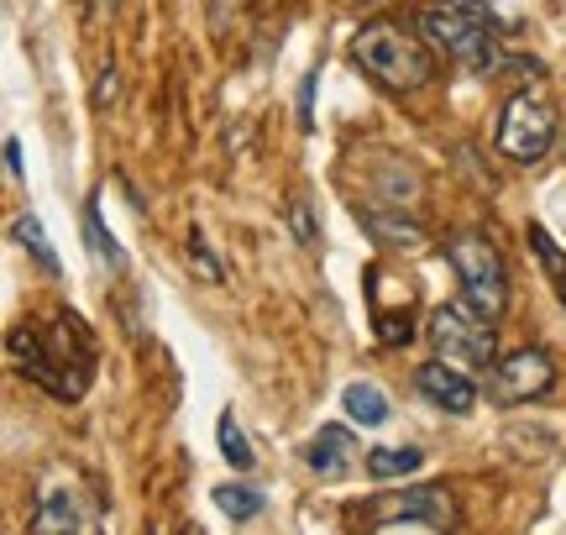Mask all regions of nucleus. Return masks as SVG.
I'll return each instance as SVG.
<instances>
[{
	"label": "nucleus",
	"instance_id": "nucleus-1",
	"mask_svg": "<svg viewBox=\"0 0 566 535\" xmlns=\"http://www.w3.org/2000/svg\"><path fill=\"white\" fill-rule=\"evenodd\" d=\"M6 352L32 384H42L59 399H80L95 368V347L74 315H59L53 326H17L6 336Z\"/></svg>",
	"mask_w": 566,
	"mask_h": 535
},
{
	"label": "nucleus",
	"instance_id": "nucleus-2",
	"mask_svg": "<svg viewBox=\"0 0 566 535\" xmlns=\"http://www.w3.org/2000/svg\"><path fill=\"white\" fill-rule=\"evenodd\" d=\"M352 63L373 74L384 90H424L436 74V59L420 38H409L405 27L394 21H367L363 32L352 38Z\"/></svg>",
	"mask_w": 566,
	"mask_h": 535
},
{
	"label": "nucleus",
	"instance_id": "nucleus-3",
	"mask_svg": "<svg viewBox=\"0 0 566 535\" xmlns=\"http://www.w3.org/2000/svg\"><path fill=\"white\" fill-rule=\"evenodd\" d=\"M420 32L436 48H446L451 59L472 69V74H504V48H499V32H493V21L483 17H467V11H451V6H424L420 11Z\"/></svg>",
	"mask_w": 566,
	"mask_h": 535
},
{
	"label": "nucleus",
	"instance_id": "nucleus-4",
	"mask_svg": "<svg viewBox=\"0 0 566 535\" xmlns=\"http://www.w3.org/2000/svg\"><path fill=\"white\" fill-rule=\"evenodd\" d=\"M446 263L457 268L467 305L478 310V315H488V321L504 315L509 310V268L493 242H483V237H451V242H446Z\"/></svg>",
	"mask_w": 566,
	"mask_h": 535
},
{
	"label": "nucleus",
	"instance_id": "nucleus-5",
	"mask_svg": "<svg viewBox=\"0 0 566 535\" xmlns=\"http://www.w3.org/2000/svg\"><path fill=\"white\" fill-rule=\"evenodd\" d=\"M424 336L436 342L446 363H462V368H493L499 357V336H493V321L478 315L472 305H441L430 315Z\"/></svg>",
	"mask_w": 566,
	"mask_h": 535
},
{
	"label": "nucleus",
	"instance_id": "nucleus-6",
	"mask_svg": "<svg viewBox=\"0 0 566 535\" xmlns=\"http://www.w3.org/2000/svg\"><path fill=\"white\" fill-rule=\"evenodd\" d=\"M551 143H556V116H551V105L541 95H514L504 105V122H499V153L514 158V164H535V158H546Z\"/></svg>",
	"mask_w": 566,
	"mask_h": 535
},
{
	"label": "nucleus",
	"instance_id": "nucleus-7",
	"mask_svg": "<svg viewBox=\"0 0 566 535\" xmlns=\"http://www.w3.org/2000/svg\"><path fill=\"white\" fill-rule=\"evenodd\" d=\"M363 520H367V531L394 525V520H424V525H441V531H451V525H457V504H451V494H446V489L424 483V489H405V494H378L363 510Z\"/></svg>",
	"mask_w": 566,
	"mask_h": 535
},
{
	"label": "nucleus",
	"instance_id": "nucleus-8",
	"mask_svg": "<svg viewBox=\"0 0 566 535\" xmlns=\"http://www.w3.org/2000/svg\"><path fill=\"white\" fill-rule=\"evenodd\" d=\"M32 535H101V515L74 489H42L32 510Z\"/></svg>",
	"mask_w": 566,
	"mask_h": 535
},
{
	"label": "nucleus",
	"instance_id": "nucleus-9",
	"mask_svg": "<svg viewBox=\"0 0 566 535\" xmlns=\"http://www.w3.org/2000/svg\"><path fill=\"white\" fill-rule=\"evenodd\" d=\"M493 384H499V394H504L509 405H525V399L551 394L556 368H551V357L541 347H525V352H514V357H504V363L493 368Z\"/></svg>",
	"mask_w": 566,
	"mask_h": 535
},
{
	"label": "nucleus",
	"instance_id": "nucleus-10",
	"mask_svg": "<svg viewBox=\"0 0 566 535\" xmlns=\"http://www.w3.org/2000/svg\"><path fill=\"white\" fill-rule=\"evenodd\" d=\"M415 384H420V394L436 410H451V415L478 410V384H472L462 368H451V363H424V368L415 373Z\"/></svg>",
	"mask_w": 566,
	"mask_h": 535
},
{
	"label": "nucleus",
	"instance_id": "nucleus-11",
	"mask_svg": "<svg viewBox=\"0 0 566 535\" xmlns=\"http://www.w3.org/2000/svg\"><path fill=\"white\" fill-rule=\"evenodd\" d=\"M352 457H357V441H352V431H346V426H321V436L310 441L304 462H310V473H321L325 483H336V478L352 468Z\"/></svg>",
	"mask_w": 566,
	"mask_h": 535
},
{
	"label": "nucleus",
	"instance_id": "nucleus-12",
	"mask_svg": "<svg viewBox=\"0 0 566 535\" xmlns=\"http://www.w3.org/2000/svg\"><path fill=\"white\" fill-rule=\"evenodd\" d=\"M357 221H363L384 248H405V252H415L424 242V227L420 221H405V216H388V210H357Z\"/></svg>",
	"mask_w": 566,
	"mask_h": 535
},
{
	"label": "nucleus",
	"instance_id": "nucleus-13",
	"mask_svg": "<svg viewBox=\"0 0 566 535\" xmlns=\"http://www.w3.org/2000/svg\"><path fill=\"white\" fill-rule=\"evenodd\" d=\"M342 410L357 420V426H367V431H378L388 420V394L378 389V384H346L342 389Z\"/></svg>",
	"mask_w": 566,
	"mask_h": 535
},
{
	"label": "nucleus",
	"instance_id": "nucleus-14",
	"mask_svg": "<svg viewBox=\"0 0 566 535\" xmlns=\"http://www.w3.org/2000/svg\"><path fill=\"white\" fill-rule=\"evenodd\" d=\"M420 468H424L420 447H378V452H367V478L373 483H394V478H409Z\"/></svg>",
	"mask_w": 566,
	"mask_h": 535
},
{
	"label": "nucleus",
	"instance_id": "nucleus-15",
	"mask_svg": "<svg viewBox=\"0 0 566 535\" xmlns=\"http://www.w3.org/2000/svg\"><path fill=\"white\" fill-rule=\"evenodd\" d=\"M216 504H221L231 520H258L263 515V494H258L252 483H221V489H216Z\"/></svg>",
	"mask_w": 566,
	"mask_h": 535
},
{
	"label": "nucleus",
	"instance_id": "nucleus-16",
	"mask_svg": "<svg viewBox=\"0 0 566 535\" xmlns=\"http://www.w3.org/2000/svg\"><path fill=\"white\" fill-rule=\"evenodd\" d=\"M216 436H221V457L237 468V473H247L252 462H258V452H252V441L242 436V426H237V415H221V426H216Z\"/></svg>",
	"mask_w": 566,
	"mask_h": 535
},
{
	"label": "nucleus",
	"instance_id": "nucleus-17",
	"mask_svg": "<svg viewBox=\"0 0 566 535\" xmlns=\"http://www.w3.org/2000/svg\"><path fill=\"white\" fill-rule=\"evenodd\" d=\"M11 231H17V242H21V248H27L32 258H38L42 273H59V252L48 248V237H42L38 216H17V227H11Z\"/></svg>",
	"mask_w": 566,
	"mask_h": 535
},
{
	"label": "nucleus",
	"instance_id": "nucleus-18",
	"mask_svg": "<svg viewBox=\"0 0 566 535\" xmlns=\"http://www.w3.org/2000/svg\"><path fill=\"white\" fill-rule=\"evenodd\" d=\"M84 237H90V248H95V258H101V263H111V268H126V252L116 248V237L105 231V221H101V206H90V210H84Z\"/></svg>",
	"mask_w": 566,
	"mask_h": 535
},
{
	"label": "nucleus",
	"instance_id": "nucleus-19",
	"mask_svg": "<svg viewBox=\"0 0 566 535\" xmlns=\"http://www.w3.org/2000/svg\"><path fill=\"white\" fill-rule=\"evenodd\" d=\"M530 248L541 252V263H546L551 273H562V284H566V258L556 252V242H551V231H546V227H530Z\"/></svg>",
	"mask_w": 566,
	"mask_h": 535
},
{
	"label": "nucleus",
	"instance_id": "nucleus-20",
	"mask_svg": "<svg viewBox=\"0 0 566 535\" xmlns=\"http://www.w3.org/2000/svg\"><path fill=\"white\" fill-rule=\"evenodd\" d=\"M189 263L200 268V279H205V284H221V263L210 258V248H205V237H200V231L189 237Z\"/></svg>",
	"mask_w": 566,
	"mask_h": 535
},
{
	"label": "nucleus",
	"instance_id": "nucleus-21",
	"mask_svg": "<svg viewBox=\"0 0 566 535\" xmlns=\"http://www.w3.org/2000/svg\"><path fill=\"white\" fill-rule=\"evenodd\" d=\"M367 535H441V525H424V520H394V525H378Z\"/></svg>",
	"mask_w": 566,
	"mask_h": 535
},
{
	"label": "nucleus",
	"instance_id": "nucleus-22",
	"mask_svg": "<svg viewBox=\"0 0 566 535\" xmlns=\"http://www.w3.org/2000/svg\"><path fill=\"white\" fill-rule=\"evenodd\" d=\"M289 221H294V237H300V248H315V227H310V206H304V200H294Z\"/></svg>",
	"mask_w": 566,
	"mask_h": 535
},
{
	"label": "nucleus",
	"instance_id": "nucleus-23",
	"mask_svg": "<svg viewBox=\"0 0 566 535\" xmlns=\"http://www.w3.org/2000/svg\"><path fill=\"white\" fill-rule=\"evenodd\" d=\"M315 84H321V74H304V90H300V126L304 132L315 126V116H310V111H315Z\"/></svg>",
	"mask_w": 566,
	"mask_h": 535
},
{
	"label": "nucleus",
	"instance_id": "nucleus-24",
	"mask_svg": "<svg viewBox=\"0 0 566 535\" xmlns=\"http://www.w3.org/2000/svg\"><path fill=\"white\" fill-rule=\"evenodd\" d=\"M441 6H451V11H467V17L493 21V0H441Z\"/></svg>",
	"mask_w": 566,
	"mask_h": 535
},
{
	"label": "nucleus",
	"instance_id": "nucleus-25",
	"mask_svg": "<svg viewBox=\"0 0 566 535\" xmlns=\"http://www.w3.org/2000/svg\"><path fill=\"white\" fill-rule=\"evenodd\" d=\"M111 101H116V69H105L101 84H95V111H105Z\"/></svg>",
	"mask_w": 566,
	"mask_h": 535
},
{
	"label": "nucleus",
	"instance_id": "nucleus-26",
	"mask_svg": "<svg viewBox=\"0 0 566 535\" xmlns=\"http://www.w3.org/2000/svg\"><path fill=\"white\" fill-rule=\"evenodd\" d=\"M6 174H11V179H21V143H17V137H6Z\"/></svg>",
	"mask_w": 566,
	"mask_h": 535
},
{
	"label": "nucleus",
	"instance_id": "nucleus-27",
	"mask_svg": "<svg viewBox=\"0 0 566 535\" xmlns=\"http://www.w3.org/2000/svg\"><path fill=\"white\" fill-rule=\"evenodd\" d=\"M556 294H562V305H566V284H556Z\"/></svg>",
	"mask_w": 566,
	"mask_h": 535
}]
</instances>
